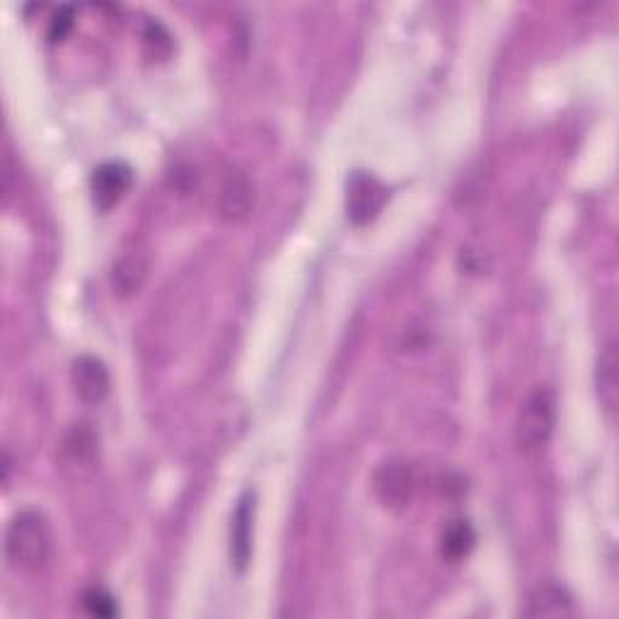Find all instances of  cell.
I'll return each mask as SVG.
<instances>
[{"label":"cell","instance_id":"obj_10","mask_svg":"<svg viewBox=\"0 0 619 619\" xmlns=\"http://www.w3.org/2000/svg\"><path fill=\"white\" fill-rule=\"evenodd\" d=\"M527 617H569L573 615V598L564 585L545 583L531 593L525 607Z\"/></svg>","mask_w":619,"mask_h":619},{"label":"cell","instance_id":"obj_12","mask_svg":"<svg viewBox=\"0 0 619 619\" xmlns=\"http://www.w3.org/2000/svg\"><path fill=\"white\" fill-rule=\"evenodd\" d=\"M595 382H598L600 404L607 414H612L619 402V356H617L615 342L607 344L605 352L598 358V373H595Z\"/></svg>","mask_w":619,"mask_h":619},{"label":"cell","instance_id":"obj_13","mask_svg":"<svg viewBox=\"0 0 619 619\" xmlns=\"http://www.w3.org/2000/svg\"><path fill=\"white\" fill-rule=\"evenodd\" d=\"M475 531L467 521H455L453 525H448V531L443 533V557L450 561L465 559L472 547H475Z\"/></svg>","mask_w":619,"mask_h":619},{"label":"cell","instance_id":"obj_15","mask_svg":"<svg viewBox=\"0 0 619 619\" xmlns=\"http://www.w3.org/2000/svg\"><path fill=\"white\" fill-rule=\"evenodd\" d=\"M73 29V8L71 5H63L56 10V15L51 17V25H49V37L53 41H61L69 32Z\"/></svg>","mask_w":619,"mask_h":619},{"label":"cell","instance_id":"obj_5","mask_svg":"<svg viewBox=\"0 0 619 619\" xmlns=\"http://www.w3.org/2000/svg\"><path fill=\"white\" fill-rule=\"evenodd\" d=\"M133 184V170L127 163H105L99 165L90 179L93 189V201L99 211L115 209L119 201L127 197V191Z\"/></svg>","mask_w":619,"mask_h":619},{"label":"cell","instance_id":"obj_2","mask_svg":"<svg viewBox=\"0 0 619 619\" xmlns=\"http://www.w3.org/2000/svg\"><path fill=\"white\" fill-rule=\"evenodd\" d=\"M557 424V402L547 388L527 395L515 421V445L523 455H539L547 448Z\"/></svg>","mask_w":619,"mask_h":619},{"label":"cell","instance_id":"obj_3","mask_svg":"<svg viewBox=\"0 0 619 619\" xmlns=\"http://www.w3.org/2000/svg\"><path fill=\"white\" fill-rule=\"evenodd\" d=\"M388 199V189L373 175L354 172L346 184V216L356 225L373 221Z\"/></svg>","mask_w":619,"mask_h":619},{"label":"cell","instance_id":"obj_1","mask_svg":"<svg viewBox=\"0 0 619 619\" xmlns=\"http://www.w3.org/2000/svg\"><path fill=\"white\" fill-rule=\"evenodd\" d=\"M51 555V531L39 511H20L5 531V557L10 567L25 573H37L47 567Z\"/></svg>","mask_w":619,"mask_h":619},{"label":"cell","instance_id":"obj_14","mask_svg":"<svg viewBox=\"0 0 619 619\" xmlns=\"http://www.w3.org/2000/svg\"><path fill=\"white\" fill-rule=\"evenodd\" d=\"M83 607H85L87 615L105 617V619L115 617L119 612L117 600L111 598V595L105 588H87L83 593Z\"/></svg>","mask_w":619,"mask_h":619},{"label":"cell","instance_id":"obj_7","mask_svg":"<svg viewBox=\"0 0 619 619\" xmlns=\"http://www.w3.org/2000/svg\"><path fill=\"white\" fill-rule=\"evenodd\" d=\"M71 382L75 395L87 404L103 402L109 395L111 378L105 361L95 356H78L71 368Z\"/></svg>","mask_w":619,"mask_h":619},{"label":"cell","instance_id":"obj_11","mask_svg":"<svg viewBox=\"0 0 619 619\" xmlns=\"http://www.w3.org/2000/svg\"><path fill=\"white\" fill-rule=\"evenodd\" d=\"M145 274H148V264L139 252L121 254L115 266H111V288L119 298H131L141 290Z\"/></svg>","mask_w":619,"mask_h":619},{"label":"cell","instance_id":"obj_6","mask_svg":"<svg viewBox=\"0 0 619 619\" xmlns=\"http://www.w3.org/2000/svg\"><path fill=\"white\" fill-rule=\"evenodd\" d=\"M61 463L66 472L83 477L97 465V436L87 424H75L61 441Z\"/></svg>","mask_w":619,"mask_h":619},{"label":"cell","instance_id":"obj_9","mask_svg":"<svg viewBox=\"0 0 619 619\" xmlns=\"http://www.w3.org/2000/svg\"><path fill=\"white\" fill-rule=\"evenodd\" d=\"M254 206V187L245 172L233 170L225 175L218 194V211L225 221H245Z\"/></svg>","mask_w":619,"mask_h":619},{"label":"cell","instance_id":"obj_4","mask_svg":"<svg viewBox=\"0 0 619 619\" xmlns=\"http://www.w3.org/2000/svg\"><path fill=\"white\" fill-rule=\"evenodd\" d=\"M414 472L404 463H385L376 469L373 491L390 511H404L414 499Z\"/></svg>","mask_w":619,"mask_h":619},{"label":"cell","instance_id":"obj_8","mask_svg":"<svg viewBox=\"0 0 619 619\" xmlns=\"http://www.w3.org/2000/svg\"><path fill=\"white\" fill-rule=\"evenodd\" d=\"M252 535H254V493L245 491L238 509L233 513L230 525V557L238 571H245L252 557Z\"/></svg>","mask_w":619,"mask_h":619}]
</instances>
